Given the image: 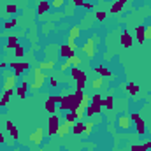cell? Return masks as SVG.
<instances>
[{
  "label": "cell",
  "instance_id": "1",
  "mask_svg": "<svg viewBox=\"0 0 151 151\" xmlns=\"http://www.w3.org/2000/svg\"><path fill=\"white\" fill-rule=\"evenodd\" d=\"M81 93L83 91H79V90H76V93L72 95H63V97H60V109L62 111H72L76 106H79V99H81Z\"/></svg>",
  "mask_w": 151,
  "mask_h": 151
},
{
  "label": "cell",
  "instance_id": "2",
  "mask_svg": "<svg viewBox=\"0 0 151 151\" xmlns=\"http://www.w3.org/2000/svg\"><path fill=\"white\" fill-rule=\"evenodd\" d=\"M46 79H47V76L44 74L42 69H39V67L34 69V81H32V84H30V90H40V88L44 86Z\"/></svg>",
  "mask_w": 151,
  "mask_h": 151
},
{
  "label": "cell",
  "instance_id": "3",
  "mask_svg": "<svg viewBox=\"0 0 151 151\" xmlns=\"http://www.w3.org/2000/svg\"><path fill=\"white\" fill-rule=\"evenodd\" d=\"M70 76L77 81V90H79V91H83V90H84V84H86V74H84L81 69L72 67V69H70Z\"/></svg>",
  "mask_w": 151,
  "mask_h": 151
},
{
  "label": "cell",
  "instance_id": "4",
  "mask_svg": "<svg viewBox=\"0 0 151 151\" xmlns=\"http://www.w3.org/2000/svg\"><path fill=\"white\" fill-rule=\"evenodd\" d=\"M16 77L18 76L14 74H7L5 77H4V91H7V93H14V86H16Z\"/></svg>",
  "mask_w": 151,
  "mask_h": 151
},
{
  "label": "cell",
  "instance_id": "5",
  "mask_svg": "<svg viewBox=\"0 0 151 151\" xmlns=\"http://www.w3.org/2000/svg\"><path fill=\"white\" fill-rule=\"evenodd\" d=\"M83 53L88 56V58H93L95 56V39L88 37L83 44Z\"/></svg>",
  "mask_w": 151,
  "mask_h": 151
},
{
  "label": "cell",
  "instance_id": "6",
  "mask_svg": "<svg viewBox=\"0 0 151 151\" xmlns=\"http://www.w3.org/2000/svg\"><path fill=\"white\" fill-rule=\"evenodd\" d=\"M58 127H60V119H58V116H56V114H51V118H49V125H47V137L56 135Z\"/></svg>",
  "mask_w": 151,
  "mask_h": 151
},
{
  "label": "cell",
  "instance_id": "7",
  "mask_svg": "<svg viewBox=\"0 0 151 151\" xmlns=\"http://www.w3.org/2000/svg\"><path fill=\"white\" fill-rule=\"evenodd\" d=\"M9 67L14 70V74L16 76H19L21 72H25V70L30 69V65H28L27 62H12V63H9Z\"/></svg>",
  "mask_w": 151,
  "mask_h": 151
},
{
  "label": "cell",
  "instance_id": "8",
  "mask_svg": "<svg viewBox=\"0 0 151 151\" xmlns=\"http://www.w3.org/2000/svg\"><path fill=\"white\" fill-rule=\"evenodd\" d=\"M30 141L34 142V144H42V141H44V128H35L32 134H30Z\"/></svg>",
  "mask_w": 151,
  "mask_h": 151
},
{
  "label": "cell",
  "instance_id": "9",
  "mask_svg": "<svg viewBox=\"0 0 151 151\" xmlns=\"http://www.w3.org/2000/svg\"><path fill=\"white\" fill-rule=\"evenodd\" d=\"M130 125H132L130 114H121V116L118 118V128H121V130H128Z\"/></svg>",
  "mask_w": 151,
  "mask_h": 151
},
{
  "label": "cell",
  "instance_id": "10",
  "mask_svg": "<svg viewBox=\"0 0 151 151\" xmlns=\"http://www.w3.org/2000/svg\"><path fill=\"white\" fill-rule=\"evenodd\" d=\"M70 132H72V125H69V123L65 121V123H60V127H58V130H56V135L63 139V137H67Z\"/></svg>",
  "mask_w": 151,
  "mask_h": 151
},
{
  "label": "cell",
  "instance_id": "11",
  "mask_svg": "<svg viewBox=\"0 0 151 151\" xmlns=\"http://www.w3.org/2000/svg\"><path fill=\"white\" fill-rule=\"evenodd\" d=\"M100 113H102V106H100V104H90V106L86 107V113H84V116H86V118H91V116L100 114Z\"/></svg>",
  "mask_w": 151,
  "mask_h": 151
},
{
  "label": "cell",
  "instance_id": "12",
  "mask_svg": "<svg viewBox=\"0 0 151 151\" xmlns=\"http://www.w3.org/2000/svg\"><path fill=\"white\" fill-rule=\"evenodd\" d=\"M49 9H51V4H49L47 0H39V4H37V14L39 16L46 14Z\"/></svg>",
  "mask_w": 151,
  "mask_h": 151
},
{
  "label": "cell",
  "instance_id": "13",
  "mask_svg": "<svg viewBox=\"0 0 151 151\" xmlns=\"http://www.w3.org/2000/svg\"><path fill=\"white\" fill-rule=\"evenodd\" d=\"M81 37V27L79 25H74L69 32V42H76V39Z\"/></svg>",
  "mask_w": 151,
  "mask_h": 151
},
{
  "label": "cell",
  "instance_id": "14",
  "mask_svg": "<svg viewBox=\"0 0 151 151\" xmlns=\"http://www.w3.org/2000/svg\"><path fill=\"white\" fill-rule=\"evenodd\" d=\"M72 55H76V47H70L69 44L60 47V56H63V58H70Z\"/></svg>",
  "mask_w": 151,
  "mask_h": 151
},
{
  "label": "cell",
  "instance_id": "15",
  "mask_svg": "<svg viewBox=\"0 0 151 151\" xmlns=\"http://www.w3.org/2000/svg\"><path fill=\"white\" fill-rule=\"evenodd\" d=\"M28 88H30V84H28L27 81H23V83H21V86H19V88H16L18 97H19V99H25V97H27V93H28Z\"/></svg>",
  "mask_w": 151,
  "mask_h": 151
},
{
  "label": "cell",
  "instance_id": "16",
  "mask_svg": "<svg viewBox=\"0 0 151 151\" xmlns=\"http://www.w3.org/2000/svg\"><path fill=\"white\" fill-rule=\"evenodd\" d=\"M119 42H121L123 47H132V35L128 32H123L121 37H119Z\"/></svg>",
  "mask_w": 151,
  "mask_h": 151
},
{
  "label": "cell",
  "instance_id": "17",
  "mask_svg": "<svg viewBox=\"0 0 151 151\" xmlns=\"http://www.w3.org/2000/svg\"><path fill=\"white\" fill-rule=\"evenodd\" d=\"M127 2H128V0H116V2L113 4V7H111V12H113V14L121 12V11H123V5H125Z\"/></svg>",
  "mask_w": 151,
  "mask_h": 151
},
{
  "label": "cell",
  "instance_id": "18",
  "mask_svg": "<svg viewBox=\"0 0 151 151\" xmlns=\"http://www.w3.org/2000/svg\"><path fill=\"white\" fill-rule=\"evenodd\" d=\"M144 30H146V27H137L135 28V35H137V42L139 44H144V40H146V37H144Z\"/></svg>",
  "mask_w": 151,
  "mask_h": 151
},
{
  "label": "cell",
  "instance_id": "19",
  "mask_svg": "<svg viewBox=\"0 0 151 151\" xmlns=\"http://www.w3.org/2000/svg\"><path fill=\"white\" fill-rule=\"evenodd\" d=\"M125 90H127L132 97H135V95L139 93V84H135V83H128V84H125Z\"/></svg>",
  "mask_w": 151,
  "mask_h": 151
},
{
  "label": "cell",
  "instance_id": "20",
  "mask_svg": "<svg viewBox=\"0 0 151 151\" xmlns=\"http://www.w3.org/2000/svg\"><path fill=\"white\" fill-rule=\"evenodd\" d=\"M135 127H137V134H139V135H144V134H146V123H144L142 118L135 119Z\"/></svg>",
  "mask_w": 151,
  "mask_h": 151
},
{
  "label": "cell",
  "instance_id": "21",
  "mask_svg": "<svg viewBox=\"0 0 151 151\" xmlns=\"http://www.w3.org/2000/svg\"><path fill=\"white\" fill-rule=\"evenodd\" d=\"M84 132V123L83 121H76L74 125H72V134L74 135H81Z\"/></svg>",
  "mask_w": 151,
  "mask_h": 151
},
{
  "label": "cell",
  "instance_id": "22",
  "mask_svg": "<svg viewBox=\"0 0 151 151\" xmlns=\"http://www.w3.org/2000/svg\"><path fill=\"white\" fill-rule=\"evenodd\" d=\"M72 113L76 114V118H77V121H81V119L84 118V113H86V109H84V107H81V106H76L74 109H72Z\"/></svg>",
  "mask_w": 151,
  "mask_h": 151
},
{
  "label": "cell",
  "instance_id": "23",
  "mask_svg": "<svg viewBox=\"0 0 151 151\" xmlns=\"http://www.w3.org/2000/svg\"><path fill=\"white\" fill-rule=\"evenodd\" d=\"M102 106H104L106 109H109V111H111V109L114 107V99H113V95H107V97L104 99V102H102Z\"/></svg>",
  "mask_w": 151,
  "mask_h": 151
},
{
  "label": "cell",
  "instance_id": "24",
  "mask_svg": "<svg viewBox=\"0 0 151 151\" xmlns=\"http://www.w3.org/2000/svg\"><path fill=\"white\" fill-rule=\"evenodd\" d=\"M90 102H91V99H90V97H88L86 93H81V99H79V106L86 109V107L90 106Z\"/></svg>",
  "mask_w": 151,
  "mask_h": 151
},
{
  "label": "cell",
  "instance_id": "25",
  "mask_svg": "<svg viewBox=\"0 0 151 151\" xmlns=\"http://www.w3.org/2000/svg\"><path fill=\"white\" fill-rule=\"evenodd\" d=\"M55 67H56L55 62H42V63L39 65V69H42V70H53Z\"/></svg>",
  "mask_w": 151,
  "mask_h": 151
},
{
  "label": "cell",
  "instance_id": "26",
  "mask_svg": "<svg viewBox=\"0 0 151 151\" xmlns=\"http://www.w3.org/2000/svg\"><path fill=\"white\" fill-rule=\"evenodd\" d=\"M9 102H11V93L4 91V93H2V97H0V106H2V107H5Z\"/></svg>",
  "mask_w": 151,
  "mask_h": 151
},
{
  "label": "cell",
  "instance_id": "27",
  "mask_svg": "<svg viewBox=\"0 0 151 151\" xmlns=\"http://www.w3.org/2000/svg\"><path fill=\"white\" fill-rule=\"evenodd\" d=\"M67 60L70 62V65H72V67H77V69H79V65L83 63V60H81L77 55H72V56H70V58H67Z\"/></svg>",
  "mask_w": 151,
  "mask_h": 151
},
{
  "label": "cell",
  "instance_id": "28",
  "mask_svg": "<svg viewBox=\"0 0 151 151\" xmlns=\"http://www.w3.org/2000/svg\"><path fill=\"white\" fill-rule=\"evenodd\" d=\"M46 111L47 113H51V114H55L56 113V102H51V100H46Z\"/></svg>",
  "mask_w": 151,
  "mask_h": 151
},
{
  "label": "cell",
  "instance_id": "29",
  "mask_svg": "<svg viewBox=\"0 0 151 151\" xmlns=\"http://www.w3.org/2000/svg\"><path fill=\"white\" fill-rule=\"evenodd\" d=\"M18 46V37L16 35H11L9 40H7V44H5V49H11V47H16Z\"/></svg>",
  "mask_w": 151,
  "mask_h": 151
},
{
  "label": "cell",
  "instance_id": "30",
  "mask_svg": "<svg viewBox=\"0 0 151 151\" xmlns=\"http://www.w3.org/2000/svg\"><path fill=\"white\" fill-rule=\"evenodd\" d=\"M95 72H97V74H100L102 77H104V76H111V70H109V69H106L104 65H99V67H95Z\"/></svg>",
  "mask_w": 151,
  "mask_h": 151
},
{
  "label": "cell",
  "instance_id": "31",
  "mask_svg": "<svg viewBox=\"0 0 151 151\" xmlns=\"http://www.w3.org/2000/svg\"><path fill=\"white\" fill-rule=\"evenodd\" d=\"M65 121L69 123V125H74L76 121H77V118H76V114L72 111H67V116H65Z\"/></svg>",
  "mask_w": 151,
  "mask_h": 151
},
{
  "label": "cell",
  "instance_id": "32",
  "mask_svg": "<svg viewBox=\"0 0 151 151\" xmlns=\"http://www.w3.org/2000/svg\"><path fill=\"white\" fill-rule=\"evenodd\" d=\"M102 83H104V77L100 76V77H97V79L91 83V86H93L95 90H100V88H102Z\"/></svg>",
  "mask_w": 151,
  "mask_h": 151
},
{
  "label": "cell",
  "instance_id": "33",
  "mask_svg": "<svg viewBox=\"0 0 151 151\" xmlns=\"http://www.w3.org/2000/svg\"><path fill=\"white\" fill-rule=\"evenodd\" d=\"M93 127H95V125H93L91 121H86V123H84V132H83V134H86V135H90V134L93 132Z\"/></svg>",
  "mask_w": 151,
  "mask_h": 151
},
{
  "label": "cell",
  "instance_id": "34",
  "mask_svg": "<svg viewBox=\"0 0 151 151\" xmlns=\"http://www.w3.org/2000/svg\"><path fill=\"white\" fill-rule=\"evenodd\" d=\"M65 5V0H51V7L53 9H62Z\"/></svg>",
  "mask_w": 151,
  "mask_h": 151
},
{
  "label": "cell",
  "instance_id": "35",
  "mask_svg": "<svg viewBox=\"0 0 151 151\" xmlns=\"http://www.w3.org/2000/svg\"><path fill=\"white\" fill-rule=\"evenodd\" d=\"M102 102H104V99H102L100 93H97V95L91 97V104H100V106H102ZM102 107H104V106H102Z\"/></svg>",
  "mask_w": 151,
  "mask_h": 151
},
{
  "label": "cell",
  "instance_id": "36",
  "mask_svg": "<svg viewBox=\"0 0 151 151\" xmlns=\"http://www.w3.org/2000/svg\"><path fill=\"white\" fill-rule=\"evenodd\" d=\"M14 55H16V56H18V58H21V56H23V55H25V49H23V47H21V46H19V44H18V46H16V47H14Z\"/></svg>",
  "mask_w": 151,
  "mask_h": 151
},
{
  "label": "cell",
  "instance_id": "37",
  "mask_svg": "<svg viewBox=\"0 0 151 151\" xmlns=\"http://www.w3.org/2000/svg\"><path fill=\"white\" fill-rule=\"evenodd\" d=\"M9 132H11V137H12L14 141H18V139H19V132H18V128H16V127H12Z\"/></svg>",
  "mask_w": 151,
  "mask_h": 151
},
{
  "label": "cell",
  "instance_id": "38",
  "mask_svg": "<svg viewBox=\"0 0 151 151\" xmlns=\"http://www.w3.org/2000/svg\"><path fill=\"white\" fill-rule=\"evenodd\" d=\"M95 18H97V19H99V21H104V19H106V18H107V14H106V12H104V11H99V12H97V14H95Z\"/></svg>",
  "mask_w": 151,
  "mask_h": 151
},
{
  "label": "cell",
  "instance_id": "39",
  "mask_svg": "<svg viewBox=\"0 0 151 151\" xmlns=\"http://www.w3.org/2000/svg\"><path fill=\"white\" fill-rule=\"evenodd\" d=\"M141 148H142V150H146V151H150L151 150V141H150V139H146V141L141 144Z\"/></svg>",
  "mask_w": 151,
  "mask_h": 151
},
{
  "label": "cell",
  "instance_id": "40",
  "mask_svg": "<svg viewBox=\"0 0 151 151\" xmlns=\"http://www.w3.org/2000/svg\"><path fill=\"white\" fill-rule=\"evenodd\" d=\"M16 25H18V19H11V21L5 23V28H12V27H16Z\"/></svg>",
  "mask_w": 151,
  "mask_h": 151
},
{
  "label": "cell",
  "instance_id": "41",
  "mask_svg": "<svg viewBox=\"0 0 151 151\" xmlns=\"http://www.w3.org/2000/svg\"><path fill=\"white\" fill-rule=\"evenodd\" d=\"M144 37L148 39V40L151 39V25H148V27H146V30H144Z\"/></svg>",
  "mask_w": 151,
  "mask_h": 151
},
{
  "label": "cell",
  "instance_id": "42",
  "mask_svg": "<svg viewBox=\"0 0 151 151\" xmlns=\"http://www.w3.org/2000/svg\"><path fill=\"white\" fill-rule=\"evenodd\" d=\"M69 69H72V65H70V62L67 60V62L62 63V70H69Z\"/></svg>",
  "mask_w": 151,
  "mask_h": 151
},
{
  "label": "cell",
  "instance_id": "43",
  "mask_svg": "<svg viewBox=\"0 0 151 151\" xmlns=\"http://www.w3.org/2000/svg\"><path fill=\"white\" fill-rule=\"evenodd\" d=\"M16 11H18V7H16V5H7V12H9V14H14Z\"/></svg>",
  "mask_w": 151,
  "mask_h": 151
},
{
  "label": "cell",
  "instance_id": "44",
  "mask_svg": "<svg viewBox=\"0 0 151 151\" xmlns=\"http://www.w3.org/2000/svg\"><path fill=\"white\" fill-rule=\"evenodd\" d=\"M49 84H51V86L55 88V86H58V81H56L55 77H49Z\"/></svg>",
  "mask_w": 151,
  "mask_h": 151
},
{
  "label": "cell",
  "instance_id": "45",
  "mask_svg": "<svg viewBox=\"0 0 151 151\" xmlns=\"http://www.w3.org/2000/svg\"><path fill=\"white\" fill-rule=\"evenodd\" d=\"M12 127H14V123H12L11 119H7V121H5V128H7V130H11Z\"/></svg>",
  "mask_w": 151,
  "mask_h": 151
},
{
  "label": "cell",
  "instance_id": "46",
  "mask_svg": "<svg viewBox=\"0 0 151 151\" xmlns=\"http://www.w3.org/2000/svg\"><path fill=\"white\" fill-rule=\"evenodd\" d=\"M72 2H74V5H84L83 0H72Z\"/></svg>",
  "mask_w": 151,
  "mask_h": 151
},
{
  "label": "cell",
  "instance_id": "47",
  "mask_svg": "<svg viewBox=\"0 0 151 151\" xmlns=\"http://www.w3.org/2000/svg\"><path fill=\"white\" fill-rule=\"evenodd\" d=\"M0 144H5V137H4V134L0 132Z\"/></svg>",
  "mask_w": 151,
  "mask_h": 151
},
{
  "label": "cell",
  "instance_id": "48",
  "mask_svg": "<svg viewBox=\"0 0 151 151\" xmlns=\"http://www.w3.org/2000/svg\"><path fill=\"white\" fill-rule=\"evenodd\" d=\"M150 56H151V49H150Z\"/></svg>",
  "mask_w": 151,
  "mask_h": 151
},
{
  "label": "cell",
  "instance_id": "49",
  "mask_svg": "<svg viewBox=\"0 0 151 151\" xmlns=\"http://www.w3.org/2000/svg\"><path fill=\"white\" fill-rule=\"evenodd\" d=\"M39 151H46V150H39Z\"/></svg>",
  "mask_w": 151,
  "mask_h": 151
},
{
  "label": "cell",
  "instance_id": "50",
  "mask_svg": "<svg viewBox=\"0 0 151 151\" xmlns=\"http://www.w3.org/2000/svg\"><path fill=\"white\" fill-rule=\"evenodd\" d=\"M0 97H2V93H0Z\"/></svg>",
  "mask_w": 151,
  "mask_h": 151
},
{
  "label": "cell",
  "instance_id": "51",
  "mask_svg": "<svg viewBox=\"0 0 151 151\" xmlns=\"http://www.w3.org/2000/svg\"><path fill=\"white\" fill-rule=\"evenodd\" d=\"M0 69H2V67H0Z\"/></svg>",
  "mask_w": 151,
  "mask_h": 151
}]
</instances>
